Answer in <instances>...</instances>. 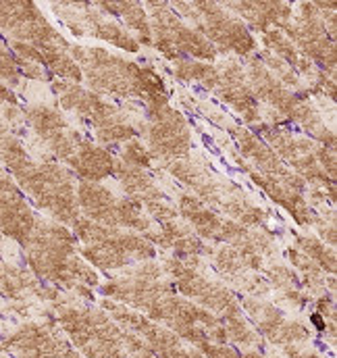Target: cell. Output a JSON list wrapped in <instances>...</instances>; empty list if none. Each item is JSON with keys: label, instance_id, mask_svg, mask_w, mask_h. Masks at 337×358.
Wrapping results in <instances>:
<instances>
[{"label": "cell", "instance_id": "cell-24", "mask_svg": "<svg viewBox=\"0 0 337 358\" xmlns=\"http://www.w3.org/2000/svg\"><path fill=\"white\" fill-rule=\"evenodd\" d=\"M94 8H102L100 13L106 15H119L123 19V23L136 34L134 38L138 40V44L150 46L152 44V31H150V21L146 15V8L142 2H96Z\"/></svg>", "mask_w": 337, "mask_h": 358}, {"label": "cell", "instance_id": "cell-20", "mask_svg": "<svg viewBox=\"0 0 337 358\" xmlns=\"http://www.w3.org/2000/svg\"><path fill=\"white\" fill-rule=\"evenodd\" d=\"M217 71H219V80L215 86L217 96L223 102H227L234 110H238L246 123H260L262 119L260 102L256 100V96L246 82L244 67L238 61H225L217 65Z\"/></svg>", "mask_w": 337, "mask_h": 358}, {"label": "cell", "instance_id": "cell-13", "mask_svg": "<svg viewBox=\"0 0 337 358\" xmlns=\"http://www.w3.org/2000/svg\"><path fill=\"white\" fill-rule=\"evenodd\" d=\"M165 268L171 273L179 294L183 298H187L189 302H194L200 308L213 313L217 319H223V323L231 321L236 317H242V306L227 287L202 277L196 268L187 265L185 261L168 259Z\"/></svg>", "mask_w": 337, "mask_h": 358}, {"label": "cell", "instance_id": "cell-11", "mask_svg": "<svg viewBox=\"0 0 337 358\" xmlns=\"http://www.w3.org/2000/svg\"><path fill=\"white\" fill-rule=\"evenodd\" d=\"M296 50L315 67L327 73H336V40L327 34L323 17L315 2H300L298 13L279 27Z\"/></svg>", "mask_w": 337, "mask_h": 358}, {"label": "cell", "instance_id": "cell-8", "mask_svg": "<svg viewBox=\"0 0 337 358\" xmlns=\"http://www.w3.org/2000/svg\"><path fill=\"white\" fill-rule=\"evenodd\" d=\"M144 8H150L148 21L152 31V44L168 61L177 63L183 59H194L213 63L219 57L217 48L206 38H202L192 25L183 23L168 2H146Z\"/></svg>", "mask_w": 337, "mask_h": 358}, {"label": "cell", "instance_id": "cell-19", "mask_svg": "<svg viewBox=\"0 0 337 358\" xmlns=\"http://www.w3.org/2000/svg\"><path fill=\"white\" fill-rule=\"evenodd\" d=\"M244 308L254 319L256 331L277 346H298L310 340V331L296 321H287L275 306L252 298L244 300Z\"/></svg>", "mask_w": 337, "mask_h": 358}, {"label": "cell", "instance_id": "cell-31", "mask_svg": "<svg viewBox=\"0 0 337 358\" xmlns=\"http://www.w3.org/2000/svg\"><path fill=\"white\" fill-rule=\"evenodd\" d=\"M317 227H319V236L323 244H329V248H336L337 244V229H336V215L327 219H315Z\"/></svg>", "mask_w": 337, "mask_h": 358}, {"label": "cell", "instance_id": "cell-33", "mask_svg": "<svg viewBox=\"0 0 337 358\" xmlns=\"http://www.w3.org/2000/svg\"><path fill=\"white\" fill-rule=\"evenodd\" d=\"M240 358H264V357H260L258 352H244V355H240Z\"/></svg>", "mask_w": 337, "mask_h": 358}, {"label": "cell", "instance_id": "cell-17", "mask_svg": "<svg viewBox=\"0 0 337 358\" xmlns=\"http://www.w3.org/2000/svg\"><path fill=\"white\" fill-rule=\"evenodd\" d=\"M0 350L15 358H67L71 346L48 325L23 323L13 334L0 338Z\"/></svg>", "mask_w": 337, "mask_h": 358}, {"label": "cell", "instance_id": "cell-15", "mask_svg": "<svg viewBox=\"0 0 337 358\" xmlns=\"http://www.w3.org/2000/svg\"><path fill=\"white\" fill-rule=\"evenodd\" d=\"M115 176L125 192V198L131 200L134 204H138L140 208H146L148 217H152L161 225L177 219V208L168 202L163 189L155 183V179L150 178L144 169H138V167L117 161Z\"/></svg>", "mask_w": 337, "mask_h": 358}, {"label": "cell", "instance_id": "cell-21", "mask_svg": "<svg viewBox=\"0 0 337 358\" xmlns=\"http://www.w3.org/2000/svg\"><path fill=\"white\" fill-rule=\"evenodd\" d=\"M73 8L76 10H71V13L78 17V21L67 23L73 34H78V36L89 34V36H94L98 40L115 44L117 48L127 50V52H138L140 50V44L134 38V34L127 31L121 23L104 19L102 13L94 8V4H84L85 10H78V4H73Z\"/></svg>", "mask_w": 337, "mask_h": 358}, {"label": "cell", "instance_id": "cell-26", "mask_svg": "<svg viewBox=\"0 0 337 358\" xmlns=\"http://www.w3.org/2000/svg\"><path fill=\"white\" fill-rule=\"evenodd\" d=\"M29 161H31V157H29L27 148L23 146V142L8 127L0 125V165L8 173H15Z\"/></svg>", "mask_w": 337, "mask_h": 358}, {"label": "cell", "instance_id": "cell-5", "mask_svg": "<svg viewBox=\"0 0 337 358\" xmlns=\"http://www.w3.org/2000/svg\"><path fill=\"white\" fill-rule=\"evenodd\" d=\"M52 92L57 94L65 110L78 115L92 125L94 136L100 144H127L131 140H138L140 131L125 119L123 113H119L113 102L104 100L100 94L63 80L52 82Z\"/></svg>", "mask_w": 337, "mask_h": 358}, {"label": "cell", "instance_id": "cell-29", "mask_svg": "<svg viewBox=\"0 0 337 358\" xmlns=\"http://www.w3.org/2000/svg\"><path fill=\"white\" fill-rule=\"evenodd\" d=\"M121 163L138 167V169H146L152 165V157L140 140H131V142L123 144V148H121Z\"/></svg>", "mask_w": 337, "mask_h": 358}, {"label": "cell", "instance_id": "cell-4", "mask_svg": "<svg viewBox=\"0 0 337 358\" xmlns=\"http://www.w3.org/2000/svg\"><path fill=\"white\" fill-rule=\"evenodd\" d=\"M15 183L25 192L34 204L46 210L52 219L65 225H73L80 219V206L76 196V181L71 171L57 163H36L34 159L13 173Z\"/></svg>", "mask_w": 337, "mask_h": 358}, {"label": "cell", "instance_id": "cell-27", "mask_svg": "<svg viewBox=\"0 0 337 358\" xmlns=\"http://www.w3.org/2000/svg\"><path fill=\"white\" fill-rule=\"evenodd\" d=\"M298 252H302L308 261H313L321 271H329L331 275L336 273V252L334 248H327L319 238L315 236H298L296 238Z\"/></svg>", "mask_w": 337, "mask_h": 358}, {"label": "cell", "instance_id": "cell-10", "mask_svg": "<svg viewBox=\"0 0 337 358\" xmlns=\"http://www.w3.org/2000/svg\"><path fill=\"white\" fill-rule=\"evenodd\" d=\"M76 196L80 213H84L85 219L94 223H100L104 227H119L125 231H152V219L144 215L138 204H134L125 196H117L102 183L80 181L76 185Z\"/></svg>", "mask_w": 337, "mask_h": 358}, {"label": "cell", "instance_id": "cell-14", "mask_svg": "<svg viewBox=\"0 0 337 358\" xmlns=\"http://www.w3.org/2000/svg\"><path fill=\"white\" fill-rule=\"evenodd\" d=\"M23 117L27 125L31 127V131L36 134V138L59 161H65L67 165L89 144L87 138H84L76 127L69 125V121L61 115V110L48 104H42V102L29 104L25 106Z\"/></svg>", "mask_w": 337, "mask_h": 358}, {"label": "cell", "instance_id": "cell-12", "mask_svg": "<svg viewBox=\"0 0 337 358\" xmlns=\"http://www.w3.org/2000/svg\"><path fill=\"white\" fill-rule=\"evenodd\" d=\"M148 152L161 163L185 159L192 148V131L185 117L165 104H150L144 115V129Z\"/></svg>", "mask_w": 337, "mask_h": 358}, {"label": "cell", "instance_id": "cell-9", "mask_svg": "<svg viewBox=\"0 0 337 358\" xmlns=\"http://www.w3.org/2000/svg\"><path fill=\"white\" fill-rule=\"evenodd\" d=\"M57 321L85 358H125L119 327L104 310L61 306Z\"/></svg>", "mask_w": 337, "mask_h": 358}, {"label": "cell", "instance_id": "cell-34", "mask_svg": "<svg viewBox=\"0 0 337 358\" xmlns=\"http://www.w3.org/2000/svg\"><path fill=\"white\" fill-rule=\"evenodd\" d=\"M0 246H2V236H0Z\"/></svg>", "mask_w": 337, "mask_h": 358}, {"label": "cell", "instance_id": "cell-3", "mask_svg": "<svg viewBox=\"0 0 337 358\" xmlns=\"http://www.w3.org/2000/svg\"><path fill=\"white\" fill-rule=\"evenodd\" d=\"M73 236L82 242L80 252L85 261L102 271H117L134 261L146 263L157 257V248L144 236L119 227H104L85 217L73 221Z\"/></svg>", "mask_w": 337, "mask_h": 358}, {"label": "cell", "instance_id": "cell-1", "mask_svg": "<svg viewBox=\"0 0 337 358\" xmlns=\"http://www.w3.org/2000/svg\"><path fill=\"white\" fill-rule=\"evenodd\" d=\"M23 248L27 267L38 279L92 298V287L98 283V275L80 259L78 240L67 227L38 219V225Z\"/></svg>", "mask_w": 337, "mask_h": 358}, {"label": "cell", "instance_id": "cell-2", "mask_svg": "<svg viewBox=\"0 0 337 358\" xmlns=\"http://www.w3.org/2000/svg\"><path fill=\"white\" fill-rule=\"evenodd\" d=\"M73 61L82 71V80L96 94H110L119 98H140L146 104H165L168 92L165 82L152 69L140 67L98 46H71Z\"/></svg>", "mask_w": 337, "mask_h": 358}, {"label": "cell", "instance_id": "cell-32", "mask_svg": "<svg viewBox=\"0 0 337 358\" xmlns=\"http://www.w3.org/2000/svg\"><path fill=\"white\" fill-rule=\"evenodd\" d=\"M0 194H21V189L17 187L15 179L4 171L2 165H0Z\"/></svg>", "mask_w": 337, "mask_h": 358}, {"label": "cell", "instance_id": "cell-28", "mask_svg": "<svg viewBox=\"0 0 337 358\" xmlns=\"http://www.w3.org/2000/svg\"><path fill=\"white\" fill-rule=\"evenodd\" d=\"M19 82H21V71H19L17 59L10 52L8 44L0 38V84L15 88L19 86Z\"/></svg>", "mask_w": 337, "mask_h": 358}, {"label": "cell", "instance_id": "cell-16", "mask_svg": "<svg viewBox=\"0 0 337 358\" xmlns=\"http://www.w3.org/2000/svg\"><path fill=\"white\" fill-rule=\"evenodd\" d=\"M175 208H177V215H181L189 223L187 227L204 240L227 242L234 246V244L242 242L250 231L248 227H244L236 221L221 219L213 208H208L204 202H200L194 194H181Z\"/></svg>", "mask_w": 337, "mask_h": 358}, {"label": "cell", "instance_id": "cell-25", "mask_svg": "<svg viewBox=\"0 0 337 358\" xmlns=\"http://www.w3.org/2000/svg\"><path fill=\"white\" fill-rule=\"evenodd\" d=\"M175 78L181 82H194L206 90H215L219 71L217 65L204 63V61H194V59H183L175 63Z\"/></svg>", "mask_w": 337, "mask_h": 358}, {"label": "cell", "instance_id": "cell-22", "mask_svg": "<svg viewBox=\"0 0 337 358\" xmlns=\"http://www.w3.org/2000/svg\"><path fill=\"white\" fill-rule=\"evenodd\" d=\"M38 225V215L21 194H0V236L25 246Z\"/></svg>", "mask_w": 337, "mask_h": 358}, {"label": "cell", "instance_id": "cell-35", "mask_svg": "<svg viewBox=\"0 0 337 358\" xmlns=\"http://www.w3.org/2000/svg\"><path fill=\"white\" fill-rule=\"evenodd\" d=\"M0 358H6V357H2V355H0Z\"/></svg>", "mask_w": 337, "mask_h": 358}, {"label": "cell", "instance_id": "cell-7", "mask_svg": "<svg viewBox=\"0 0 337 358\" xmlns=\"http://www.w3.org/2000/svg\"><path fill=\"white\" fill-rule=\"evenodd\" d=\"M171 8H177V13L185 17L192 27L217 48L219 55L234 52L238 57H250L256 50V38L246 23L219 2H175Z\"/></svg>", "mask_w": 337, "mask_h": 358}, {"label": "cell", "instance_id": "cell-30", "mask_svg": "<svg viewBox=\"0 0 337 358\" xmlns=\"http://www.w3.org/2000/svg\"><path fill=\"white\" fill-rule=\"evenodd\" d=\"M196 350H200L204 358H240V352H238L234 346H227V344H215V342H208V344L198 346Z\"/></svg>", "mask_w": 337, "mask_h": 358}, {"label": "cell", "instance_id": "cell-18", "mask_svg": "<svg viewBox=\"0 0 337 358\" xmlns=\"http://www.w3.org/2000/svg\"><path fill=\"white\" fill-rule=\"evenodd\" d=\"M246 73V82L256 96V100L266 102L271 108H275L281 117L294 121L300 104L304 102V94H294L289 88H285L258 59V55H254L248 59V69Z\"/></svg>", "mask_w": 337, "mask_h": 358}, {"label": "cell", "instance_id": "cell-23", "mask_svg": "<svg viewBox=\"0 0 337 358\" xmlns=\"http://www.w3.org/2000/svg\"><path fill=\"white\" fill-rule=\"evenodd\" d=\"M225 8H231L238 19L246 21V27H254L260 34L268 29H279L285 25L294 10L287 2H223Z\"/></svg>", "mask_w": 337, "mask_h": 358}, {"label": "cell", "instance_id": "cell-6", "mask_svg": "<svg viewBox=\"0 0 337 358\" xmlns=\"http://www.w3.org/2000/svg\"><path fill=\"white\" fill-rule=\"evenodd\" d=\"M163 167L167 169L173 178H177L185 187L194 192V196L204 202L208 208H221L225 215L231 217V221L244 225V227H260L264 221V213L254 206L252 202L234 185L221 183L200 169L196 163L187 159L177 161H165Z\"/></svg>", "mask_w": 337, "mask_h": 358}]
</instances>
